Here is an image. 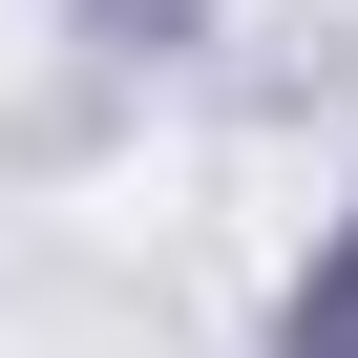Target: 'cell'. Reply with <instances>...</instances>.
I'll return each mask as SVG.
<instances>
[{
    "instance_id": "obj_1",
    "label": "cell",
    "mask_w": 358,
    "mask_h": 358,
    "mask_svg": "<svg viewBox=\"0 0 358 358\" xmlns=\"http://www.w3.org/2000/svg\"><path fill=\"white\" fill-rule=\"evenodd\" d=\"M295 358H358V253H337V274L295 295Z\"/></svg>"
}]
</instances>
